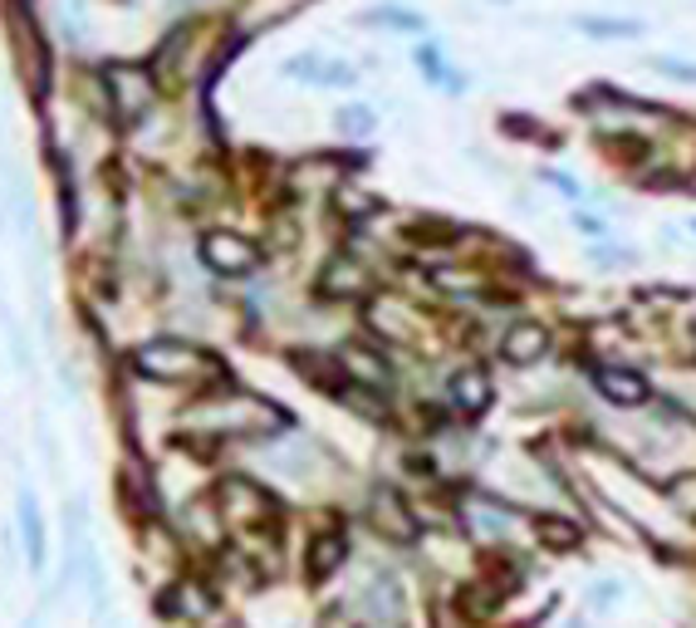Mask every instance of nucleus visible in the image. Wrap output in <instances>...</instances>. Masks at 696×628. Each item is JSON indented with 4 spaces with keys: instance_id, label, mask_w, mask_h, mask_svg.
I'll return each mask as SVG.
<instances>
[{
    "instance_id": "obj_1",
    "label": "nucleus",
    "mask_w": 696,
    "mask_h": 628,
    "mask_svg": "<svg viewBox=\"0 0 696 628\" xmlns=\"http://www.w3.org/2000/svg\"><path fill=\"white\" fill-rule=\"evenodd\" d=\"M133 369L143 379H157V383H192V389H206V383L226 379L211 354H202L197 344H182V339H153V344H138L133 354Z\"/></svg>"
},
{
    "instance_id": "obj_2",
    "label": "nucleus",
    "mask_w": 696,
    "mask_h": 628,
    "mask_svg": "<svg viewBox=\"0 0 696 628\" xmlns=\"http://www.w3.org/2000/svg\"><path fill=\"white\" fill-rule=\"evenodd\" d=\"M109 99H113V113L123 123H138L153 103V83H147V69L138 65H109Z\"/></svg>"
},
{
    "instance_id": "obj_3",
    "label": "nucleus",
    "mask_w": 696,
    "mask_h": 628,
    "mask_svg": "<svg viewBox=\"0 0 696 628\" xmlns=\"http://www.w3.org/2000/svg\"><path fill=\"white\" fill-rule=\"evenodd\" d=\"M202 260L216 270V276H250L256 260H260V250L236 232H211V236H202Z\"/></svg>"
},
{
    "instance_id": "obj_4",
    "label": "nucleus",
    "mask_w": 696,
    "mask_h": 628,
    "mask_svg": "<svg viewBox=\"0 0 696 628\" xmlns=\"http://www.w3.org/2000/svg\"><path fill=\"white\" fill-rule=\"evenodd\" d=\"M284 423L270 403H256V397H216V403L206 407V423L211 427H226V433H256L260 423Z\"/></svg>"
},
{
    "instance_id": "obj_5",
    "label": "nucleus",
    "mask_w": 696,
    "mask_h": 628,
    "mask_svg": "<svg viewBox=\"0 0 696 628\" xmlns=\"http://www.w3.org/2000/svg\"><path fill=\"white\" fill-rule=\"evenodd\" d=\"M284 75L304 79V83H319V89H353V83H358V69L353 65H339V59H324V55H294V59H284Z\"/></svg>"
},
{
    "instance_id": "obj_6",
    "label": "nucleus",
    "mask_w": 696,
    "mask_h": 628,
    "mask_svg": "<svg viewBox=\"0 0 696 628\" xmlns=\"http://www.w3.org/2000/svg\"><path fill=\"white\" fill-rule=\"evenodd\" d=\"M373 526L383 530L388 540H413V536H417L413 511H407V501L397 496L393 486H378V491H373Z\"/></svg>"
},
{
    "instance_id": "obj_7",
    "label": "nucleus",
    "mask_w": 696,
    "mask_h": 628,
    "mask_svg": "<svg viewBox=\"0 0 696 628\" xmlns=\"http://www.w3.org/2000/svg\"><path fill=\"white\" fill-rule=\"evenodd\" d=\"M501 354L510 363H540L545 354H550V329H545V324H535V319L510 324V334L501 339Z\"/></svg>"
},
{
    "instance_id": "obj_8",
    "label": "nucleus",
    "mask_w": 696,
    "mask_h": 628,
    "mask_svg": "<svg viewBox=\"0 0 696 628\" xmlns=\"http://www.w3.org/2000/svg\"><path fill=\"white\" fill-rule=\"evenodd\" d=\"M594 383H598V393H604V403H614V407H642L652 393L638 369H598Z\"/></svg>"
},
{
    "instance_id": "obj_9",
    "label": "nucleus",
    "mask_w": 696,
    "mask_h": 628,
    "mask_svg": "<svg viewBox=\"0 0 696 628\" xmlns=\"http://www.w3.org/2000/svg\"><path fill=\"white\" fill-rule=\"evenodd\" d=\"M574 30L598 45H614V40H642L648 35V20L638 15H574Z\"/></svg>"
},
{
    "instance_id": "obj_10",
    "label": "nucleus",
    "mask_w": 696,
    "mask_h": 628,
    "mask_svg": "<svg viewBox=\"0 0 696 628\" xmlns=\"http://www.w3.org/2000/svg\"><path fill=\"white\" fill-rule=\"evenodd\" d=\"M486 403H491V379H486V369H461V373H451V407H457V413L476 417V413H486Z\"/></svg>"
},
{
    "instance_id": "obj_11",
    "label": "nucleus",
    "mask_w": 696,
    "mask_h": 628,
    "mask_svg": "<svg viewBox=\"0 0 696 628\" xmlns=\"http://www.w3.org/2000/svg\"><path fill=\"white\" fill-rule=\"evenodd\" d=\"M221 501H226V506H236L231 516H240V520H260L270 511V496L256 486V481H246V476L221 481Z\"/></svg>"
},
{
    "instance_id": "obj_12",
    "label": "nucleus",
    "mask_w": 696,
    "mask_h": 628,
    "mask_svg": "<svg viewBox=\"0 0 696 628\" xmlns=\"http://www.w3.org/2000/svg\"><path fill=\"white\" fill-rule=\"evenodd\" d=\"M530 530H535V540H540L545 550H579V540H584V530H579L569 516H559V511H545V516H535Z\"/></svg>"
},
{
    "instance_id": "obj_13",
    "label": "nucleus",
    "mask_w": 696,
    "mask_h": 628,
    "mask_svg": "<svg viewBox=\"0 0 696 628\" xmlns=\"http://www.w3.org/2000/svg\"><path fill=\"white\" fill-rule=\"evenodd\" d=\"M344 560H348V540L339 536V530H329V536H319V540L310 546V560H304V570H310L314 584H324Z\"/></svg>"
},
{
    "instance_id": "obj_14",
    "label": "nucleus",
    "mask_w": 696,
    "mask_h": 628,
    "mask_svg": "<svg viewBox=\"0 0 696 628\" xmlns=\"http://www.w3.org/2000/svg\"><path fill=\"white\" fill-rule=\"evenodd\" d=\"M417 65L427 69V79L437 83V89H447V93H467V75H461V69H451L447 59H441V49H437V45H417Z\"/></svg>"
},
{
    "instance_id": "obj_15",
    "label": "nucleus",
    "mask_w": 696,
    "mask_h": 628,
    "mask_svg": "<svg viewBox=\"0 0 696 628\" xmlns=\"http://www.w3.org/2000/svg\"><path fill=\"white\" fill-rule=\"evenodd\" d=\"M324 290L339 300H353V295H368V276L358 260H334L329 276H324Z\"/></svg>"
},
{
    "instance_id": "obj_16",
    "label": "nucleus",
    "mask_w": 696,
    "mask_h": 628,
    "mask_svg": "<svg viewBox=\"0 0 696 628\" xmlns=\"http://www.w3.org/2000/svg\"><path fill=\"white\" fill-rule=\"evenodd\" d=\"M20 530H25V550H30V564H45V520H40V506L35 496H20Z\"/></svg>"
},
{
    "instance_id": "obj_17",
    "label": "nucleus",
    "mask_w": 696,
    "mask_h": 628,
    "mask_svg": "<svg viewBox=\"0 0 696 628\" xmlns=\"http://www.w3.org/2000/svg\"><path fill=\"white\" fill-rule=\"evenodd\" d=\"M373 128H378V113L363 109V103H348V109L334 113V133H344V138H368Z\"/></svg>"
},
{
    "instance_id": "obj_18",
    "label": "nucleus",
    "mask_w": 696,
    "mask_h": 628,
    "mask_svg": "<svg viewBox=\"0 0 696 628\" xmlns=\"http://www.w3.org/2000/svg\"><path fill=\"white\" fill-rule=\"evenodd\" d=\"M368 25H393V30H422L427 20L417 15V10H397V5H388V10H368Z\"/></svg>"
},
{
    "instance_id": "obj_19",
    "label": "nucleus",
    "mask_w": 696,
    "mask_h": 628,
    "mask_svg": "<svg viewBox=\"0 0 696 628\" xmlns=\"http://www.w3.org/2000/svg\"><path fill=\"white\" fill-rule=\"evenodd\" d=\"M648 65H652V75H667V79H677V83H696V59H672V55H652Z\"/></svg>"
},
{
    "instance_id": "obj_20",
    "label": "nucleus",
    "mask_w": 696,
    "mask_h": 628,
    "mask_svg": "<svg viewBox=\"0 0 696 628\" xmlns=\"http://www.w3.org/2000/svg\"><path fill=\"white\" fill-rule=\"evenodd\" d=\"M471 520H476V526H486V530H510V511L491 506V501H476V506H471Z\"/></svg>"
},
{
    "instance_id": "obj_21",
    "label": "nucleus",
    "mask_w": 696,
    "mask_h": 628,
    "mask_svg": "<svg viewBox=\"0 0 696 628\" xmlns=\"http://www.w3.org/2000/svg\"><path fill=\"white\" fill-rule=\"evenodd\" d=\"M667 491H672V501H677V506H687V516H696V476H692V471L672 476Z\"/></svg>"
},
{
    "instance_id": "obj_22",
    "label": "nucleus",
    "mask_w": 696,
    "mask_h": 628,
    "mask_svg": "<svg viewBox=\"0 0 696 628\" xmlns=\"http://www.w3.org/2000/svg\"><path fill=\"white\" fill-rule=\"evenodd\" d=\"M501 128L510 138H545V128L540 123H525V113H501Z\"/></svg>"
},
{
    "instance_id": "obj_23",
    "label": "nucleus",
    "mask_w": 696,
    "mask_h": 628,
    "mask_svg": "<svg viewBox=\"0 0 696 628\" xmlns=\"http://www.w3.org/2000/svg\"><path fill=\"white\" fill-rule=\"evenodd\" d=\"M545 182H550V187H559V192H569V197H584V187H579L569 172H545Z\"/></svg>"
},
{
    "instance_id": "obj_24",
    "label": "nucleus",
    "mask_w": 696,
    "mask_h": 628,
    "mask_svg": "<svg viewBox=\"0 0 696 628\" xmlns=\"http://www.w3.org/2000/svg\"><path fill=\"white\" fill-rule=\"evenodd\" d=\"M687 232H692V236H696V216H692V222H687Z\"/></svg>"
},
{
    "instance_id": "obj_25",
    "label": "nucleus",
    "mask_w": 696,
    "mask_h": 628,
    "mask_svg": "<svg viewBox=\"0 0 696 628\" xmlns=\"http://www.w3.org/2000/svg\"><path fill=\"white\" fill-rule=\"evenodd\" d=\"M495 5H510V0H495Z\"/></svg>"
}]
</instances>
